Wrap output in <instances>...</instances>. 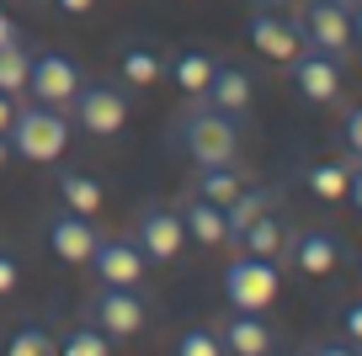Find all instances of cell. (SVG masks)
I'll list each match as a JSON object with an SVG mask.
<instances>
[{
	"label": "cell",
	"mask_w": 362,
	"mask_h": 356,
	"mask_svg": "<svg viewBox=\"0 0 362 356\" xmlns=\"http://www.w3.org/2000/svg\"><path fill=\"white\" fill-rule=\"evenodd\" d=\"M283 261H293L298 271H304V277H330V271L341 266V239L330 229H304V234H293V239H288V256Z\"/></svg>",
	"instance_id": "5bb4252c"
},
{
	"label": "cell",
	"mask_w": 362,
	"mask_h": 356,
	"mask_svg": "<svg viewBox=\"0 0 362 356\" xmlns=\"http://www.w3.org/2000/svg\"><path fill=\"white\" fill-rule=\"evenodd\" d=\"M6 138H11V155L33 160V165H54L69 149V117H64V107H43V101L22 107L16 101V117L6 128Z\"/></svg>",
	"instance_id": "6da1fadb"
},
{
	"label": "cell",
	"mask_w": 362,
	"mask_h": 356,
	"mask_svg": "<svg viewBox=\"0 0 362 356\" xmlns=\"http://www.w3.org/2000/svg\"><path fill=\"white\" fill-rule=\"evenodd\" d=\"M304 191H315L320 202H341L346 197V160H315V165H304Z\"/></svg>",
	"instance_id": "cb8c5ba5"
},
{
	"label": "cell",
	"mask_w": 362,
	"mask_h": 356,
	"mask_svg": "<svg viewBox=\"0 0 362 356\" xmlns=\"http://www.w3.org/2000/svg\"><path fill=\"white\" fill-rule=\"evenodd\" d=\"M170 356H224V345H218V330L192 324V330L176 335V351H170Z\"/></svg>",
	"instance_id": "4316f807"
},
{
	"label": "cell",
	"mask_w": 362,
	"mask_h": 356,
	"mask_svg": "<svg viewBox=\"0 0 362 356\" xmlns=\"http://www.w3.org/2000/svg\"><path fill=\"white\" fill-rule=\"evenodd\" d=\"M86 266L96 271V282H107V287H144V277H149L144 250H139L134 239H117V234H102V239H96Z\"/></svg>",
	"instance_id": "ba28073f"
},
{
	"label": "cell",
	"mask_w": 362,
	"mask_h": 356,
	"mask_svg": "<svg viewBox=\"0 0 362 356\" xmlns=\"http://www.w3.org/2000/svg\"><path fill=\"white\" fill-rule=\"evenodd\" d=\"M272 208H277V191H272V186H245V191H240V197H235V202L224 208L229 239H235L240 229H250V223H256L261 213H272Z\"/></svg>",
	"instance_id": "7402d4cb"
},
{
	"label": "cell",
	"mask_w": 362,
	"mask_h": 356,
	"mask_svg": "<svg viewBox=\"0 0 362 356\" xmlns=\"http://www.w3.org/2000/svg\"><path fill=\"white\" fill-rule=\"evenodd\" d=\"M288 239H293V229L283 223V213L272 208V213H261L250 229H240L229 245H240L245 256H261V261H283L288 256Z\"/></svg>",
	"instance_id": "e0dca14e"
},
{
	"label": "cell",
	"mask_w": 362,
	"mask_h": 356,
	"mask_svg": "<svg viewBox=\"0 0 362 356\" xmlns=\"http://www.w3.org/2000/svg\"><path fill=\"white\" fill-rule=\"evenodd\" d=\"M69 112H75V128L90 138H117L128 128V90L123 85H107V80H86V85L75 90V101H69Z\"/></svg>",
	"instance_id": "5b68a950"
},
{
	"label": "cell",
	"mask_w": 362,
	"mask_h": 356,
	"mask_svg": "<svg viewBox=\"0 0 362 356\" xmlns=\"http://www.w3.org/2000/svg\"><path fill=\"white\" fill-rule=\"evenodd\" d=\"M245 37H250V48H256L261 59H272V64H293V59L304 54V32H298V22H293V16H277V6L250 11Z\"/></svg>",
	"instance_id": "30bf717a"
},
{
	"label": "cell",
	"mask_w": 362,
	"mask_h": 356,
	"mask_svg": "<svg viewBox=\"0 0 362 356\" xmlns=\"http://www.w3.org/2000/svg\"><path fill=\"white\" fill-rule=\"evenodd\" d=\"M16 282H22V261H16V250L0 245V298H11Z\"/></svg>",
	"instance_id": "83f0119b"
},
{
	"label": "cell",
	"mask_w": 362,
	"mask_h": 356,
	"mask_svg": "<svg viewBox=\"0 0 362 356\" xmlns=\"http://www.w3.org/2000/svg\"><path fill=\"white\" fill-rule=\"evenodd\" d=\"M134 245L144 250L149 266H170V261L187 250V229H181V213L170 202H144L134 218Z\"/></svg>",
	"instance_id": "52a82bcc"
},
{
	"label": "cell",
	"mask_w": 362,
	"mask_h": 356,
	"mask_svg": "<svg viewBox=\"0 0 362 356\" xmlns=\"http://www.w3.org/2000/svg\"><path fill=\"white\" fill-rule=\"evenodd\" d=\"M197 101H203V107H214V112H229V117H245L250 101H256V80H250L245 64L218 59V64H214V80H208V90H203Z\"/></svg>",
	"instance_id": "4fadbf2b"
},
{
	"label": "cell",
	"mask_w": 362,
	"mask_h": 356,
	"mask_svg": "<svg viewBox=\"0 0 362 356\" xmlns=\"http://www.w3.org/2000/svg\"><path fill=\"white\" fill-rule=\"evenodd\" d=\"M176 138H181V149L192 155V165H229V160H240V117L214 112V107H203V101L181 112Z\"/></svg>",
	"instance_id": "7a4b0ae2"
},
{
	"label": "cell",
	"mask_w": 362,
	"mask_h": 356,
	"mask_svg": "<svg viewBox=\"0 0 362 356\" xmlns=\"http://www.w3.org/2000/svg\"><path fill=\"white\" fill-rule=\"evenodd\" d=\"M59 356H112V335H102L96 324H75L59 340Z\"/></svg>",
	"instance_id": "484cf974"
},
{
	"label": "cell",
	"mask_w": 362,
	"mask_h": 356,
	"mask_svg": "<svg viewBox=\"0 0 362 356\" xmlns=\"http://www.w3.org/2000/svg\"><path fill=\"white\" fill-rule=\"evenodd\" d=\"M0 356H59V340H54V330H48V324L22 319L11 335H6V351H0Z\"/></svg>",
	"instance_id": "603a6c76"
},
{
	"label": "cell",
	"mask_w": 362,
	"mask_h": 356,
	"mask_svg": "<svg viewBox=\"0 0 362 356\" xmlns=\"http://www.w3.org/2000/svg\"><path fill=\"white\" fill-rule=\"evenodd\" d=\"M54 191H59V208L80 213V218H96V213H102V181L90 176V170H59Z\"/></svg>",
	"instance_id": "44dd1931"
},
{
	"label": "cell",
	"mask_w": 362,
	"mask_h": 356,
	"mask_svg": "<svg viewBox=\"0 0 362 356\" xmlns=\"http://www.w3.org/2000/svg\"><path fill=\"white\" fill-rule=\"evenodd\" d=\"M80 85H86V80H80V64L69 54H33V69H27V96L33 101H43V107H69Z\"/></svg>",
	"instance_id": "9c48e42d"
},
{
	"label": "cell",
	"mask_w": 362,
	"mask_h": 356,
	"mask_svg": "<svg viewBox=\"0 0 362 356\" xmlns=\"http://www.w3.org/2000/svg\"><path fill=\"white\" fill-rule=\"evenodd\" d=\"M250 11H267V6H283V0H245Z\"/></svg>",
	"instance_id": "8d00e7d4"
},
{
	"label": "cell",
	"mask_w": 362,
	"mask_h": 356,
	"mask_svg": "<svg viewBox=\"0 0 362 356\" xmlns=\"http://www.w3.org/2000/svg\"><path fill=\"white\" fill-rule=\"evenodd\" d=\"M346 202L362 213V160H351V155H346Z\"/></svg>",
	"instance_id": "f546056e"
},
{
	"label": "cell",
	"mask_w": 362,
	"mask_h": 356,
	"mask_svg": "<svg viewBox=\"0 0 362 356\" xmlns=\"http://www.w3.org/2000/svg\"><path fill=\"white\" fill-rule=\"evenodd\" d=\"M11 117H16V96H6V90H0V134L11 128Z\"/></svg>",
	"instance_id": "836d02e7"
},
{
	"label": "cell",
	"mask_w": 362,
	"mask_h": 356,
	"mask_svg": "<svg viewBox=\"0 0 362 356\" xmlns=\"http://www.w3.org/2000/svg\"><path fill=\"white\" fill-rule=\"evenodd\" d=\"M86 319L102 335H112V340H134L149 324V298L139 287H107V282H96V292L86 298Z\"/></svg>",
	"instance_id": "277c9868"
},
{
	"label": "cell",
	"mask_w": 362,
	"mask_h": 356,
	"mask_svg": "<svg viewBox=\"0 0 362 356\" xmlns=\"http://www.w3.org/2000/svg\"><path fill=\"white\" fill-rule=\"evenodd\" d=\"M351 48H362V0H351Z\"/></svg>",
	"instance_id": "d590c367"
},
{
	"label": "cell",
	"mask_w": 362,
	"mask_h": 356,
	"mask_svg": "<svg viewBox=\"0 0 362 356\" xmlns=\"http://www.w3.org/2000/svg\"><path fill=\"white\" fill-rule=\"evenodd\" d=\"M117 80H123L128 90H149L165 80V54L149 43H123L117 48Z\"/></svg>",
	"instance_id": "ac0fdd59"
},
{
	"label": "cell",
	"mask_w": 362,
	"mask_h": 356,
	"mask_svg": "<svg viewBox=\"0 0 362 356\" xmlns=\"http://www.w3.org/2000/svg\"><path fill=\"white\" fill-rule=\"evenodd\" d=\"M346 6H351V0H346Z\"/></svg>",
	"instance_id": "ab89813d"
},
{
	"label": "cell",
	"mask_w": 362,
	"mask_h": 356,
	"mask_svg": "<svg viewBox=\"0 0 362 356\" xmlns=\"http://www.w3.org/2000/svg\"><path fill=\"white\" fill-rule=\"evenodd\" d=\"M218 282H224V303L235 314H267L272 303H277V292H283V271H277V261L245 256V250L224 266Z\"/></svg>",
	"instance_id": "3957f363"
},
{
	"label": "cell",
	"mask_w": 362,
	"mask_h": 356,
	"mask_svg": "<svg viewBox=\"0 0 362 356\" xmlns=\"http://www.w3.org/2000/svg\"><path fill=\"white\" fill-rule=\"evenodd\" d=\"M293 22L304 32V48L336 59V64L351 54V6L346 0H304V11Z\"/></svg>",
	"instance_id": "8992f818"
},
{
	"label": "cell",
	"mask_w": 362,
	"mask_h": 356,
	"mask_svg": "<svg viewBox=\"0 0 362 356\" xmlns=\"http://www.w3.org/2000/svg\"><path fill=\"white\" fill-rule=\"evenodd\" d=\"M341 324H346V340H351V345L362 351V303H351V309L341 314Z\"/></svg>",
	"instance_id": "1f68e13d"
},
{
	"label": "cell",
	"mask_w": 362,
	"mask_h": 356,
	"mask_svg": "<svg viewBox=\"0 0 362 356\" xmlns=\"http://www.w3.org/2000/svg\"><path fill=\"white\" fill-rule=\"evenodd\" d=\"M309 356H362V351H357V345L346 340V335H341V340H320V345H315Z\"/></svg>",
	"instance_id": "d6a6232c"
},
{
	"label": "cell",
	"mask_w": 362,
	"mask_h": 356,
	"mask_svg": "<svg viewBox=\"0 0 362 356\" xmlns=\"http://www.w3.org/2000/svg\"><path fill=\"white\" fill-rule=\"evenodd\" d=\"M27 69H33V54L16 43H0V90L6 96H27Z\"/></svg>",
	"instance_id": "d4e9b609"
},
{
	"label": "cell",
	"mask_w": 362,
	"mask_h": 356,
	"mask_svg": "<svg viewBox=\"0 0 362 356\" xmlns=\"http://www.w3.org/2000/svg\"><path fill=\"white\" fill-rule=\"evenodd\" d=\"M48 6H54L59 16H90L96 6H102V0H48Z\"/></svg>",
	"instance_id": "4dcf8cb0"
},
{
	"label": "cell",
	"mask_w": 362,
	"mask_h": 356,
	"mask_svg": "<svg viewBox=\"0 0 362 356\" xmlns=\"http://www.w3.org/2000/svg\"><path fill=\"white\" fill-rule=\"evenodd\" d=\"M218 345H224V356H267L272 345H277V335H272V324L261 319V314H235L229 309V319L218 324Z\"/></svg>",
	"instance_id": "2e32d148"
},
{
	"label": "cell",
	"mask_w": 362,
	"mask_h": 356,
	"mask_svg": "<svg viewBox=\"0 0 362 356\" xmlns=\"http://www.w3.org/2000/svg\"><path fill=\"white\" fill-rule=\"evenodd\" d=\"M176 213H181V229H187V239H197V245H229V223H224V208L208 197H197L192 186L176 197Z\"/></svg>",
	"instance_id": "9a60e30c"
},
{
	"label": "cell",
	"mask_w": 362,
	"mask_h": 356,
	"mask_svg": "<svg viewBox=\"0 0 362 356\" xmlns=\"http://www.w3.org/2000/svg\"><path fill=\"white\" fill-rule=\"evenodd\" d=\"M245 186H250V176H245L240 160H229V165H197V176H192V191L208 197V202H218V208H229Z\"/></svg>",
	"instance_id": "ffe728a7"
},
{
	"label": "cell",
	"mask_w": 362,
	"mask_h": 356,
	"mask_svg": "<svg viewBox=\"0 0 362 356\" xmlns=\"http://www.w3.org/2000/svg\"><path fill=\"white\" fill-rule=\"evenodd\" d=\"M16 37H22V32H16L11 11H6V6H0V43H16Z\"/></svg>",
	"instance_id": "e575fe53"
},
{
	"label": "cell",
	"mask_w": 362,
	"mask_h": 356,
	"mask_svg": "<svg viewBox=\"0 0 362 356\" xmlns=\"http://www.w3.org/2000/svg\"><path fill=\"white\" fill-rule=\"evenodd\" d=\"M288 80H293V90L304 101H315V107H336L341 101V64L325 54H315V48H304V54L293 59V64H283Z\"/></svg>",
	"instance_id": "7c38bea8"
},
{
	"label": "cell",
	"mask_w": 362,
	"mask_h": 356,
	"mask_svg": "<svg viewBox=\"0 0 362 356\" xmlns=\"http://www.w3.org/2000/svg\"><path fill=\"white\" fill-rule=\"evenodd\" d=\"M214 64L218 59L208 54V48H176V54L165 59V80H176V90H187V96H203L208 80H214Z\"/></svg>",
	"instance_id": "d6986e66"
},
{
	"label": "cell",
	"mask_w": 362,
	"mask_h": 356,
	"mask_svg": "<svg viewBox=\"0 0 362 356\" xmlns=\"http://www.w3.org/2000/svg\"><path fill=\"white\" fill-rule=\"evenodd\" d=\"M267 356H293V351H277V345H272V351H267Z\"/></svg>",
	"instance_id": "f35d334b"
},
{
	"label": "cell",
	"mask_w": 362,
	"mask_h": 356,
	"mask_svg": "<svg viewBox=\"0 0 362 356\" xmlns=\"http://www.w3.org/2000/svg\"><path fill=\"white\" fill-rule=\"evenodd\" d=\"M341 144H346L351 160H362V107L346 112V123H341Z\"/></svg>",
	"instance_id": "f1b7e54d"
},
{
	"label": "cell",
	"mask_w": 362,
	"mask_h": 356,
	"mask_svg": "<svg viewBox=\"0 0 362 356\" xmlns=\"http://www.w3.org/2000/svg\"><path fill=\"white\" fill-rule=\"evenodd\" d=\"M43 234H48V250H54V256L64 261V266H86V261H90V250H96V239H102L96 218H80V213H69V208L48 213Z\"/></svg>",
	"instance_id": "8fae6325"
},
{
	"label": "cell",
	"mask_w": 362,
	"mask_h": 356,
	"mask_svg": "<svg viewBox=\"0 0 362 356\" xmlns=\"http://www.w3.org/2000/svg\"><path fill=\"white\" fill-rule=\"evenodd\" d=\"M6 155H11V138H6V134H0V165H6Z\"/></svg>",
	"instance_id": "74e56055"
}]
</instances>
